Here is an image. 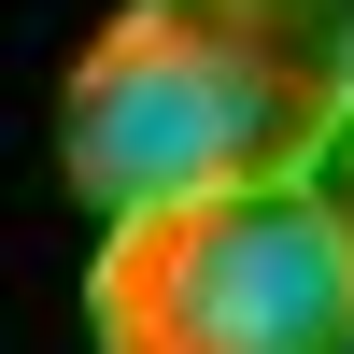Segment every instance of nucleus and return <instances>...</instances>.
<instances>
[{
  "mask_svg": "<svg viewBox=\"0 0 354 354\" xmlns=\"http://www.w3.org/2000/svg\"><path fill=\"white\" fill-rule=\"evenodd\" d=\"M312 185H326V213H340V241H354V113H340L326 156H312Z\"/></svg>",
  "mask_w": 354,
  "mask_h": 354,
  "instance_id": "7ed1b4c3",
  "label": "nucleus"
},
{
  "mask_svg": "<svg viewBox=\"0 0 354 354\" xmlns=\"http://www.w3.org/2000/svg\"><path fill=\"white\" fill-rule=\"evenodd\" d=\"M100 354H354V241L312 170L113 213L85 283Z\"/></svg>",
  "mask_w": 354,
  "mask_h": 354,
  "instance_id": "f03ea898",
  "label": "nucleus"
},
{
  "mask_svg": "<svg viewBox=\"0 0 354 354\" xmlns=\"http://www.w3.org/2000/svg\"><path fill=\"white\" fill-rule=\"evenodd\" d=\"M354 113V0H128L71 57L57 170L85 213L283 185Z\"/></svg>",
  "mask_w": 354,
  "mask_h": 354,
  "instance_id": "f257e3e1",
  "label": "nucleus"
}]
</instances>
